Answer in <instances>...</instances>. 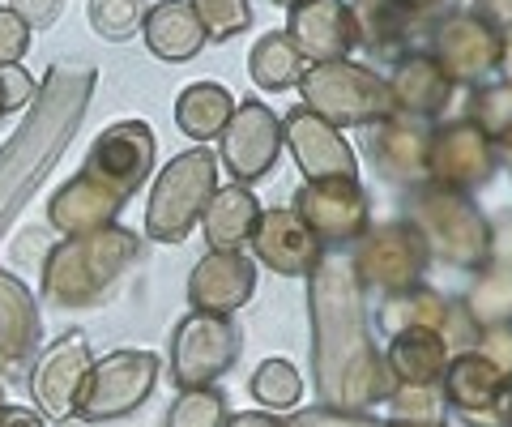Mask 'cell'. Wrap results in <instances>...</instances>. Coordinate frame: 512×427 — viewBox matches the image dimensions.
<instances>
[{
    "label": "cell",
    "instance_id": "obj_1",
    "mask_svg": "<svg viewBox=\"0 0 512 427\" xmlns=\"http://www.w3.org/2000/svg\"><path fill=\"white\" fill-rule=\"evenodd\" d=\"M90 86H94V69L56 65L47 73V86L26 120V129L0 146V227L9 223L13 205H26L30 188L69 146L77 116L90 103Z\"/></svg>",
    "mask_w": 512,
    "mask_h": 427
},
{
    "label": "cell",
    "instance_id": "obj_2",
    "mask_svg": "<svg viewBox=\"0 0 512 427\" xmlns=\"http://www.w3.org/2000/svg\"><path fill=\"white\" fill-rule=\"evenodd\" d=\"M137 257V240L128 231L103 227L86 235H69L64 244L47 252L43 265V299L56 308H82L99 304L107 287L124 274Z\"/></svg>",
    "mask_w": 512,
    "mask_h": 427
},
{
    "label": "cell",
    "instance_id": "obj_3",
    "mask_svg": "<svg viewBox=\"0 0 512 427\" xmlns=\"http://www.w3.org/2000/svg\"><path fill=\"white\" fill-rule=\"evenodd\" d=\"M158 381V359L150 351H111L107 359H94L73 398V419L82 423H107L150 398Z\"/></svg>",
    "mask_w": 512,
    "mask_h": 427
},
{
    "label": "cell",
    "instance_id": "obj_4",
    "mask_svg": "<svg viewBox=\"0 0 512 427\" xmlns=\"http://www.w3.org/2000/svg\"><path fill=\"white\" fill-rule=\"evenodd\" d=\"M154 158V137L141 120H124L111 124V129L90 146V158L82 167V180L94 184L99 193H107L111 201H128V193L146 180Z\"/></svg>",
    "mask_w": 512,
    "mask_h": 427
},
{
    "label": "cell",
    "instance_id": "obj_5",
    "mask_svg": "<svg viewBox=\"0 0 512 427\" xmlns=\"http://www.w3.org/2000/svg\"><path fill=\"white\" fill-rule=\"evenodd\" d=\"M210 180H214V158L205 150L175 158L163 176H158L154 197H150V235L154 240H163V244L184 240L205 193H210Z\"/></svg>",
    "mask_w": 512,
    "mask_h": 427
},
{
    "label": "cell",
    "instance_id": "obj_6",
    "mask_svg": "<svg viewBox=\"0 0 512 427\" xmlns=\"http://www.w3.org/2000/svg\"><path fill=\"white\" fill-rule=\"evenodd\" d=\"M235 329L231 321L222 316H188V321L175 329V342H171V376L180 389H201L210 385L218 372L231 368L235 359Z\"/></svg>",
    "mask_w": 512,
    "mask_h": 427
},
{
    "label": "cell",
    "instance_id": "obj_7",
    "mask_svg": "<svg viewBox=\"0 0 512 427\" xmlns=\"http://www.w3.org/2000/svg\"><path fill=\"white\" fill-rule=\"evenodd\" d=\"M90 363H94L90 342H86V334H77V329L56 338L35 359V368H30V393H35V406L43 419H52V423L73 419V398H77V385H82Z\"/></svg>",
    "mask_w": 512,
    "mask_h": 427
},
{
    "label": "cell",
    "instance_id": "obj_8",
    "mask_svg": "<svg viewBox=\"0 0 512 427\" xmlns=\"http://www.w3.org/2000/svg\"><path fill=\"white\" fill-rule=\"evenodd\" d=\"M39 359V308L22 278L0 270V376L22 381Z\"/></svg>",
    "mask_w": 512,
    "mask_h": 427
},
{
    "label": "cell",
    "instance_id": "obj_9",
    "mask_svg": "<svg viewBox=\"0 0 512 427\" xmlns=\"http://www.w3.org/2000/svg\"><path fill=\"white\" fill-rule=\"evenodd\" d=\"M201 22L197 13L180 0H167V5H158L150 18H146V39H150V52L163 56V60H188L197 56L201 47Z\"/></svg>",
    "mask_w": 512,
    "mask_h": 427
},
{
    "label": "cell",
    "instance_id": "obj_10",
    "mask_svg": "<svg viewBox=\"0 0 512 427\" xmlns=\"http://www.w3.org/2000/svg\"><path fill=\"white\" fill-rule=\"evenodd\" d=\"M188 295L201 308H231L248 295V270L231 257H210L188 282Z\"/></svg>",
    "mask_w": 512,
    "mask_h": 427
},
{
    "label": "cell",
    "instance_id": "obj_11",
    "mask_svg": "<svg viewBox=\"0 0 512 427\" xmlns=\"http://www.w3.org/2000/svg\"><path fill=\"white\" fill-rule=\"evenodd\" d=\"M227 94H222L218 86L210 82H201V86H192L180 107H175V116H180V129L192 133V137H210L222 129V120H227Z\"/></svg>",
    "mask_w": 512,
    "mask_h": 427
},
{
    "label": "cell",
    "instance_id": "obj_12",
    "mask_svg": "<svg viewBox=\"0 0 512 427\" xmlns=\"http://www.w3.org/2000/svg\"><path fill=\"white\" fill-rule=\"evenodd\" d=\"M146 18V0H90V26L103 39H128Z\"/></svg>",
    "mask_w": 512,
    "mask_h": 427
},
{
    "label": "cell",
    "instance_id": "obj_13",
    "mask_svg": "<svg viewBox=\"0 0 512 427\" xmlns=\"http://www.w3.org/2000/svg\"><path fill=\"white\" fill-rule=\"evenodd\" d=\"M167 427H222V398L210 389H188L171 406Z\"/></svg>",
    "mask_w": 512,
    "mask_h": 427
},
{
    "label": "cell",
    "instance_id": "obj_14",
    "mask_svg": "<svg viewBox=\"0 0 512 427\" xmlns=\"http://www.w3.org/2000/svg\"><path fill=\"white\" fill-rule=\"evenodd\" d=\"M252 393H256V398H265V402L286 406V402L299 398V381H295V372L286 368V363L274 359V363H265V368L252 376Z\"/></svg>",
    "mask_w": 512,
    "mask_h": 427
},
{
    "label": "cell",
    "instance_id": "obj_15",
    "mask_svg": "<svg viewBox=\"0 0 512 427\" xmlns=\"http://www.w3.org/2000/svg\"><path fill=\"white\" fill-rule=\"evenodd\" d=\"M35 77H30L22 65H0V120L13 116L18 107H26L35 99Z\"/></svg>",
    "mask_w": 512,
    "mask_h": 427
},
{
    "label": "cell",
    "instance_id": "obj_16",
    "mask_svg": "<svg viewBox=\"0 0 512 427\" xmlns=\"http://www.w3.org/2000/svg\"><path fill=\"white\" fill-rule=\"evenodd\" d=\"M26 47H30V26L5 5L0 9V65H22Z\"/></svg>",
    "mask_w": 512,
    "mask_h": 427
},
{
    "label": "cell",
    "instance_id": "obj_17",
    "mask_svg": "<svg viewBox=\"0 0 512 427\" xmlns=\"http://www.w3.org/2000/svg\"><path fill=\"white\" fill-rule=\"evenodd\" d=\"M9 9L30 26V30H43V26H56L64 0H9Z\"/></svg>",
    "mask_w": 512,
    "mask_h": 427
},
{
    "label": "cell",
    "instance_id": "obj_18",
    "mask_svg": "<svg viewBox=\"0 0 512 427\" xmlns=\"http://www.w3.org/2000/svg\"><path fill=\"white\" fill-rule=\"evenodd\" d=\"M43 244H47V231H26V235H18V244H13V257L22 265H35L39 257H47Z\"/></svg>",
    "mask_w": 512,
    "mask_h": 427
},
{
    "label": "cell",
    "instance_id": "obj_19",
    "mask_svg": "<svg viewBox=\"0 0 512 427\" xmlns=\"http://www.w3.org/2000/svg\"><path fill=\"white\" fill-rule=\"evenodd\" d=\"M0 427H47L39 410H26V406H9L0 410Z\"/></svg>",
    "mask_w": 512,
    "mask_h": 427
},
{
    "label": "cell",
    "instance_id": "obj_20",
    "mask_svg": "<svg viewBox=\"0 0 512 427\" xmlns=\"http://www.w3.org/2000/svg\"><path fill=\"white\" fill-rule=\"evenodd\" d=\"M231 427H278L274 419H256V415H239Z\"/></svg>",
    "mask_w": 512,
    "mask_h": 427
},
{
    "label": "cell",
    "instance_id": "obj_21",
    "mask_svg": "<svg viewBox=\"0 0 512 427\" xmlns=\"http://www.w3.org/2000/svg\"><path fill=\"white\" fill-rule=\"evenodd\" d=\"M0 410H5V385H0Z\"/></svg>",
    "mask_w": 512,
    "mask_h": 427
}]
</instances>
